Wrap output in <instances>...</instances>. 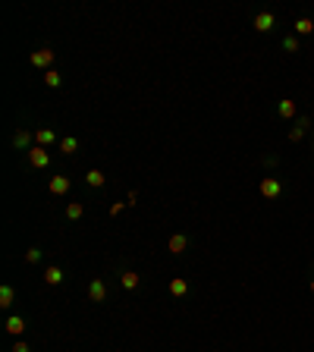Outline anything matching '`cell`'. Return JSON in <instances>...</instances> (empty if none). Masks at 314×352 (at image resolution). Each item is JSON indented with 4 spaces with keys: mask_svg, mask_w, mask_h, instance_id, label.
<instances>
[{
    "mask_svg": "<svg viewBox=\"0 0 314 352\" xmlns=\"http://www.w3.org/2000/svg\"><path fill=\"white\" fill-rule=\"evenodd\" d=\"M50 63H54V50L50 47H41V50H32V66H38V70H50Z\"/></svg>",
    "mask_w": 314,
    "mask_h": 352,
    "instance_id": "obj_1",
    "label": "cell"
},
{
    "mask_svg": "<svg viewBox=\"0 0 314 352\" xmlns=\"http://www.w3.org/2000/svg\"><path fill=\"white\" fill-rule=\"evenodd\" d=\"M279 192H283V186H279V179H274V176H264L261 179V195H264V198H279Z\"/></svg>",
    "mask_w": 314,
    "mask_h": 352,
    "instance_id": "obj_2",
    "label": "cell"
},
{
    "mask_svg": "<svg viewBox=\"0 0 314 352\" xmlns=\"http://www.w3.org/2000/svg\"><path fill=\"white\" fill-rule=\"evenodd\" d=\"M29 164H32V167H38V170H44V167L50 164V154H47V148L35 145V148L29 151Z\"/></svg>",
    "mask_w": 314,
    "mask_h": 352,
    "instance_id": "obj_3",
    "label": "cell"
},
{
    "mask_svg": "<svg viewBox=\"0 0 314 352\" xmlns=\"http://www.w3.org/2000/svg\"><path fill=\"white\" fill-rule=\"evenodd\" d=\"M88 296H91V302H107V286H104V280H91Z\"/></svg>",
    "mask_w": 314,
    "mask_h": 352,
    "instance_id": "obj_4",
    "label": "cell"
},
{
    "mask_svg": "<svg viewBox=\"0 0 314 352\" xmlns=\"http://www.w3.org/2000/svg\"><path fill=\"white\" fill-rule=\"evenodd\" d=\"M274 25H277L274 13H258V16H254V29H258V32H274Z\"/></svg>",
    "mask_w": 314,
    "mask_h": 352,
    "instance_id": "obj_5",
    "label": "cell"
},
{
    "mask_svg": "<svg viewBox=\"0 0 314 352\" xmlns=\"http://www.w3.org/2000/svg\"><path fill=\"white\" fill-rule=\"evenodd\" d=\"M50 192H54V195H66V192H70V176H54V179H50Z\"/></svg>",
    "mask_w": 314,
    "mask_h": 352,
    "instance_id": "obj_6",
    "label": "cell"
},
{
    "mask_svg": "<svg viewBox=\"0 0 314 352\" xmlns=\"http://www.w3.org/2000/svg\"><path fill=\"white\" fill-rule=\"evenodd\" d=\"M185 245H189V239H185L182 233H173V236H170V252H173V255H182Z\"/></svg>",
    "mask_w": 314,
    "mask_h": 352,
    "instance_id": "obj_7",
    "label": "cell"
},
{
    "mask_svg": "<svg viewBox=\"0 0 314 352\" xmlns=\"http://www.w3.org/2000/svg\"><path fill=\"white\" fill-rule=\"evenodd\" d=\"M32 139H35V135H32V132L19 129V132L13 135V145H16V148H29V151H32Z\"/></svg>",
    "mask_w": 314,
    "mask_h": 352,
    "instance_id": "obj_8",
    "label": "cell"
},
{
    "mask_svg": "<svg viewBox=\"0 0 314 352\" xmlns=\"http://www.w3.org/2000/svg\"><path fill=\"white\" fill-rule=\"evenodd\" d=\"M35 142L41 145V148H47V145L57 142V135H54V129H38V132H35Z\"/></svg>",
    "mask_w": 314,
    "mask_h": 352,
    "instance_id": "obj_9",
    "label": "cell"
},
{
    "mask_svg": "<svg viewBox=\"0 0 314 352\" xmlns=\"http://www.w3.org/2000/svg\"><path fill=\"white\" fill-rule=\"evenodd\" d=\"M6 330H10L13 333V337H22V330H25V321H22V317H6Z\"/></svg>",
    "mask_w": 314,
    "mask_h": 352,
    "instance_id": "obj_10",
    "label": "cell"
},
{
    "mask_svg": "<svg viewBox=\"0 0 314 352\" xmlns=\"http://www.w3.org/2000/svg\"><path fill=\"white\" fill-rule=\"evenodd\" d=\"M120 283H123L126 289H135V286H139V283H141V277H139V274H135V271H126V274H120Z\"/></svg>",
    "mask_w": 314,
    "mask_h": 352,
    "instance_id": "obj_11",
    "label": "cell"
},
{
    "mask_svg": "<svg viewBox=\"0 0 314 352\" xmlns=\"http://www.w3.org/2000/svg\"><path fill=\"white\" fill-rule=\"evenodd\" d=\"M44 283H47V286L63 283V271H60V268H47V271H44Z\"/></svg>",
    "mask_w": 314,
    "mask_h": 352,
    "instance_id": "obj_12",
    "label": "cell"
},
{
    "mask_svg": "<svg viewBox=\"0 0 314 352\" xmlns=\"http://www.w3.org/2000/svg\"><path fill=\"white\" fill-rule=\"evenodd\" d=\"M170 293H173V296H185V293H189V283H185L182 277H173V280H170Z\"/></svg>",
    "mask_w": 314,
    "mask_h": 352,
    "instance_id": "obj_13",
    "label": "cell"
},
{
    "mask_svg": "<svg viewBox=\"0 0 314 352\" xmlns=\"http://www.w3.org/2000/svg\"><path fill=\"white\" fill-rule=\"evenodd\" d=\"M85 183L91 189H101L104 186V173H101V170H88V173H85Z\"/></svg>",
    "mask_w": 314,
    "mask_h": 352,
    "instance_id": "obj_14",
    "label": "cell"
},
{
    "mask_svg": "<svg viewBox=\"0 0 314 352\" xmlns=\"http://www.w3.org/2000/svg\"><path fill=\"white\" fill-rule=\"evenodd\" d=\"M16 302V289L13 286H3V289H0V308H10Z\"/></svg>",
    "mask_w": 314,
    "mask_h": 352,
    "instance_id": "obj_15",
    "label": "cell"
},
{
    "mask_svg": "<svg viewBox=\"0 0 314 352\" xmlns=\"http://www.w3.org/2000/svg\"><path fill=\"white\" fill-rule=\"evenodd\" d=\"M295 32H299V35H311V32H314V22L308 19V16H302V19H295Z\"/></svg>",
    "mask_w": 314,
    "mask_h": 352,
    "instance_id": "obj_16",
    "label": "cell"
},
{
    "mask_svg": "<svg viewBox=\"0 0 314 352\" xmlns=\"http://www.w3.org/2000/svg\"><path fill=\"white\" fill-rule=\"evenodd\" d=\"M82 214H85V208H82L79 201H70V204H66V217H70V220H79Z\"/></svg>",
    "mask_w": 314,
    "mask_h": 352,
    "instance_id": "obj_17",
    "label": "cell"
},
{
    "mask_svg": "<svg viewBox=\"0 0 314 352\" xmlns=\"http://www.w3.org/2000/svg\"><path fill=\"white\" fill-rule=\"evenodd\" d=\"M279 117H286V119L295 117V101H289V98H286V101H279Z\"/></svg>",
    "mask_w": 314,
    "mask_h": 352,
    "instance_id": "obj_18",
    "label": "cell"
},
{
    "mask_svg": "<svg viewBox=\"0 0 314 352\" xmlns=\"http://www.w3.org/2000/svg\"><path fill=\"white\" fill-rule=\"evenodd\" d=\"M75 148H79V142H75L72 135H70V139H60V151L63 154H75Z\"/></svg>",
    "mask_w": 314,
    "mask_h": 352,
    "instance_id": "obj_19",
    "label": "cell"
},
{
    "mask_svg": "<svg viewBox=\"0 0 314 352\" xmlns=\"http://www.w3.org/2000/svg\"><path fill=\"white\" fill-rule=\"evenodd\" d=\"M305 129H308V119H299V126H295V129H289V139L299 142L302 135H305Z\"/></svg>",
    "mask_w": 314,
    "mask_h": 352,
    "instance_id": "obj_20",
    "label": "cell"
},
{
    "mask_svg": "<svg viewBox=\"0 0 314 352\" xmlns=\"http://www.w3.org/2000/svg\"><path fill=\"white\" fill-rule=\"evenodd\" d=\"M44 82L50 85V88H57V85H60V73H57V70H47V73H44Z\"/></svg>",
    "mask_w": 314,
    "mask_h": 352,
    "instance_id": "obj_21",
    "label": "cell"
},
{
    "mask_svg": "<svg viewBox=\"0 0 314 352\" xmlns=\"http://www.w3.org/2000/svg\"><path fill=\"white\" fill-rule=\"evenodd\" d=\"M283 50H289V54H295V50H299V38H295V35L283 38Z\"/></svg>",
    "mask_w": 314,
    "mask_h": 352,
    "instance_id": "obj_22",
    "label": "cell"
},
{
    "mask_svg": "<svg viewBox=\"0 0 314 352\" xmlns=\"http://www.w3.org/2000/svg\"><path fill=\"white\" fill-rule=\"evenodd\" d=\"M25 261H29V264H38V261H41V248H29V252H25Z\"/></svg>",
    "mask_w": 314,
    "mask_h": 352,
    "instance_id": "obj_23",
    "label": "cell"
},
{
    "mask_svg": "<svg viewBox=\"0 0 314 352\" xmlns=\"http://www.w3.org/2000/svg\"><path fill=\"white\" fill-rule=\"evenodd\" d=\"M13 352H29V346H25L22 340H16V343H13Z\"/></svg>",
    "mask_w": 314,
    "mask_h": 352,
    "instance_id": "obj_24",
    "label": "cell"
},
{
    "mask_svg": "<svg viewBox=\"0 0 314 352\" xmlns=\"http://www.w3.org/2000/svg\"><path fill=\"white\" fill-rule=\"evenodd\" d=\"M126 208V201H116V204H110V214H120Z\"/></svg>",
    "mask_w": 314,
    "mask_h": 352,
    "instance_id": "obj_25",
    "label": "cell"
},
{
    "mask_svg": "<svg viewBox=\"0 0 314 352\" xmlns=\"http://www.w3.org/2000/svg\"><path fill=\"white\" fill-rule=\"evenodd\" d=\"M311 293H314V280H311Z\"/></svg>",
    "mask_w": 314,
    "mask_h": 352,
    "instance_id": "obj_26",
    "label": "cell"
}]
</instances>
